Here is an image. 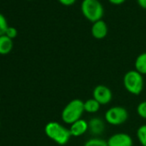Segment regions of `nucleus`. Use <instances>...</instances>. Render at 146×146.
<instances>
[{
    "label": "nucleus",
    "instance_id": "f257e3e1",
    "mask_svg": "<svg viewBox=\"0 0 146 146\" xmlns=\"http://www.w3.org/2000/svg\"><path fill=\"white\" fill-rule=\"evenodd\" d=\"M45 133L48 138L58 145H65L70 139V129L57 121H50L45 126Z\"/></svg>",
    "mask_w": 146,
    "mask_h": 146
},
{
    "label": "nucleus",
    "instance_id": "f03ea898",
    "mask_svg": "<svg viewBox=\"0 0 146 146\" xmlns=\"http://www.w3.org/2000/svg\"><path fill=\"white\" fill-rule=\"evenodd\" d=\"M84 102L80 99H73L69 102L63 108L61 113V119L65 124L71 125L80 119L84 113Z\"/></svg>",
    "mask_w": 146,
    "mask_h": 146
},
{
    "label": "nucleus",
    "instance_id": "7ed1b4c3",
    "mask_svg": "<svg viewBox=\"0 0 146 146\" xmlns=\"http://www.w3.org/2000/svg\"><path fill=\"white\" fill-rule=\"evenodd\" d=\"M81 11L84 17L92 23L102 20L104 15V8L99 0H83Z\"/></svg>",
    "mask_w": 146,
    "mask_h": 146
},
{
    "label": "nucleus",
    "instance_id": "20e7f679",
    "mask_svg": "<svg viewBox=\"0 0 146 146\" xmlns=\"http://www.w3.org/2000/svg\"><path fill=\"white\" fill-rule=\"evenodd\" d=\"M125 89L131 95H140L143 90L144 83L143 75L135 70L127 71L123 78Z\"/></svg>",
    "mask_w": 146,
    "mask_h": 146
},
{
    "label": "nucleus",
    "instance_id": "39448f33",
    "mask_svg": "<svg viewBox=\"0 0 146 146\" xmlns=\"http://www.w3.org/2000/svg\"><path fill=\"white\" fill-rule=\"evenodd\" d=\"M128 111L120 106L110 108L105 113V120L112 125H120L128 119Z\"/></svg>",
    "mask_w": 146,
    "mask_h": 146
},
{
    "label": "nucleus",
    "instance_id": "423d86ee",
    "mask_svg": "<svg viewBox=\"0 0 146 146\" xmlns=\"http://www.w3.org/2000/svg\"><path fill=\"white\" fill-rule=\"evenodd\" d=\"M93 98L96 100L101 104V106L108 105L112 101L113 94L108 87L103 84H99L96 86L93 90Z\"/></svg>",
    "mask_w": 146,
    "mask_h": 146
},
{
    "label": "nucleus",
    "instance_id": "0eeeda50",
    "mask_svg": "<svg viewBox=\"0 0 146 146\" xmlns=\"http://www.w3.org/2000/svg\"><path fill=\"white\" fill-rule=\"evenodd\" d=\"M108 146H132L133 140L131 137L124 132H119L112 135L107 141Z\"/></svg>",
    "mask_w": 146,
    "mask_h": 146
},
{
    "label": "nucleus",
    "instance_id": "6e6552de",
    "mask_svg": "<svg viewBox=\"0 0 146 146\" xmlns=\"http://www.w3.org/2000/svg\"><path fill=\"white\" fill-rule=\"evenodd\" d=\"M108 29L107 23L102 19L92 24L91 27V35L95 39L102 40L108 35Z\"/></svg>",
    "mask_w": 146,
    "mask_h": 146
},
{
    "label": "nucleus",
    "instance_id": "1a4fd4ad",
    "mask_svg": "<svg viewBox=\"0 0 146 146\" xmlns=\"http://www.w3.org/2000/svg\"><path fill=\"white\" fill-rule=\"evenodd\" d=\"M89 131V123L80 119L70 125V132L71 134V137H80L86 133V131Z\"/></svg>",
    "mask_w": 146,
    "mask_h": 146
},
{
    "label": "nucleus",
    "instance_id": "9d476101",
    "mask_svg": "<svg viewBox=\"0 0 146 146\" xmlns=\"http://www.w3.org/2000/svg\"><path fill=\"white\" fill-rule=\"evenodd\" d=\"M89 130L94 135H100L105 129V124L100 118H92L89 122Z\"/></svg>",
    "mask_w": 146,
    "mask_h": 146
},
{
    "label": "nucleus",
    "instance_id": "9b49d317",
    "mask_svg": "<svg viewBox=\"0 0 146 146\" xmlns=\"http://www.w3.org/2000/svg\"><path fill=\"white\" fill-rule=\"evenodd\" d=\"M13 49V40L8 36L1 35L0 36V55L9 54Z\"/></svg>",
    "mask_w": 146,
    "mask_h": 146
},
{
    "label": "nucleus",
    "instance_id": "f8f14e48",
    "mask_svg": "<svg viewBox=\"0 0 146 146\" xmlns=\"http://www.w3.org/2000/svg\"><path fill=\"white\" fill-rule=\"evenodd\" d=\"M135 70L142 75H146V52L140 53L135 60Z\"/></svg>",
    "mask_w": 146,
    "mask_h": 146
},
{
    "label": "nucleus",
    "instance_id": "ddd939ff",
    "mask_svg": "<svg viewBox=\"0 0 146 146\" xmlns=\"http://www.w3.org/2000/svg\"><path fill=\"white\" fill-rule=\"evenodd\" d=\"M84 106V112L88 113H96L100 110L101 108V104L94 98L88 99L87 101H85Z\"/></svg>",
    "mask_w": 146,
    "mask_h": 146
},
{
    "label": "nucleus",
    "instance_id": "4468645a",
    "mask_svg": "<svg viewBox=\"0 0 146 146\" xmlns=\"http://www.w3.org/2000/svg\"><path fill=\"white\" fill-rule=\"evenodd\" d=\"M137 137L142 146H146V125H143L137 130Z\"/></svg>",
    "mask_w": 146,
    "mask_h": 146
},
{
    "label": "nucleus",
    "instance_id": "2eb2a0df",
    "mask_svg": "<svg viewBox=\"0 0 146 146\" xmlns=\"http://www.w3.org/2000/svg\"><path fill=\"white\" fill-rule=\"evenodd\" d=\"M84 146H108V145L107 141L99 137H93L86 141Z\"/></svg>",
    "mask_w": 146,
    "mask_h": 146
},
{
    "label": "nucleus",
    "instance_id": "dca6fc26",
    "mask_svg": "<svg viewBox=\"0 0 146 146\" xmlns=\"http://www.w3.org/2000/svg\"><path fill=\"white\" fill-rule=\"evenodd\" d=\"M8 28H9V25H8L6 17L2 13H0V36L5 35Z\"/></svg>",
    "mask_w": 146,
    "mask_h": 146
},
{
    "label": "nucleus",
    "instance_id": "f3484780",
    "mask_svg": "<svg viewBox=\"0 0 146 146\" xmlns=\"http://www.w3.org/2000/svg\"><path fill=\"white\" fill-rule=\"evenodd\" d=\"M137 114L141 118L146 119V101L141 102L137 105Z\"/></svg>",
    "mask_w": 146,
    "mask_h": 146
},
{
    "label": "nucleus",
    "instance_id": "a211bd4d",
    "mask_svg": "<svg viewBox=\"0 0 146 146\" xmlns=\"http://www.w3.org/2000/svg\"><path fill=\"white\" fill-rule=\"evenodd\" d=\"M17 34H18V32H17V29L16 28L9 26V28L6 30L5 35L8 36L9 38H11V40H13V39H15L17 36Z\"/></svg>",
    "mask_w": 146,
    "mask_h": 146
},
{
    "label": "nucleus",
    "instance_id": "6ab92c4d",
    "mask_svg": "<svg viewBox=\"0 0 146 146\" xmlns=\"http://www.w3.org/2000/svg\"><path fill=\"white\" fill-rule=\"evenodd\" d=\"M58 1L64 6H71L77 2V0H58Z\"/></svg>",
    "mask_w": 146,
    "mask_h": 146
},
{
    "label": "nucleus",
    "instance_id": "aec40b11",
    "mask_svg": "<svg viewBox=\"0 0 146 146\" xmlns=\"http://www.w3.org/2000/svg\"><path fill=\"white\" fill-rule=\"evenodd\" d=\"M108 2L113 5H120L125 2V0H108Z\"/></svg>",
    "mask_w": 146,
    "mask_h": 146
},
{
    "label": "nucleus",
    "instance_id": "412c9836",
    "mask_svg": "<svg viewBox=\"0 0 146 146\" xmlns=\"http://www.w3.org/2000/svg\"><path fill=\"white\" fill-rule=\"evenodd\" d=\"M137 5L143 10H146V0H137Z\"/></svg>",
    "mask_w": 146,
    "mask_h": 146
},
{
    "label": "nucleus",
    "instance_id": "4be33fe9",
    "mask_svg": "<svg viewBox=\"0 0 146 146\" xmlns=\"http://www.w3.org/2000/svg\"><path fill=\"white\" fill-rule=\"evenodd\" d=\"M28 1H32V0H28Z\"/></svg>",
    "mask_w": 146,
    "mask_h": 146
}]
</instances>
